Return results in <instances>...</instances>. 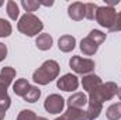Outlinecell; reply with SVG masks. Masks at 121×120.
Segmentation results:
<instances>
[{
    "mask_svg": "<svg viewBox=\"0 0 121 120\" xmlns=\"http://www.w3.org/2000/svg\"><path fill=\"white\" fill-rule=\"evenodd\" d=\"M55 120H68V119H66V117H65V116L62 115V116H59V117H56Z\"/></svg>",
    "mask_w": 121,
    "mask_h": 120,
    "instance_id": "obj_33",
    "label": "cell"
},
{
    "mask_svg": "<svg viewBox=\"0 0 121 120\" xmlns=\"http://www.w3.org/2000/svg\"><path fill=\"white\" fill-rule=\"evenodd\" d=\"M10 105H11V99H10L9 93H3V95H0V110L7 112V109L10 107Z\"/></svg>",
    "mask_w": 121,
    "mask_h": 120,
    "instance_id": "obj_26",
    "label": "cell"
},
{
    "mask_svg": "<svg viewBox=\"0 0 121 120\" xmlns=\"http://www.w3.org/2000/svg\"><path fill=\"white\" fill-rule=\"evenodd\" d=\"M89 37H91L99 45H101V44L106 41V34L101 32V31H99V30H91L90 34H89Z\"/></svg>",
    "mask_w": 121,
    "mask_h": 120,
    "instance_id": "obj_25",
    "label": "cell"
},
{
    "mask_svg": "<svg viewBox=\"0 0 121 120\" xmlns=\"http://www.w3.org/2000/svg\"><path fill=\"white\" fill-rule=\"evenodd\" d=\"M89 102V97L86 96V93L83 92H75L70 95V97L68 99V107L72 109H83Z\"/></svg>",
    "mask_w": 121,
    "mask_h": 120,
    "instance_id": "obj_9",
    "label": "cell"
},
{
    "mask_svg": "<svg viewBox=\"0 0 121 120\" xmlns=\"http://www.w3.org/2000/svg\"><path fill=\"white\" fill-rule=\"evenodd\" d=\"M118 3H120V0H106V6H110V7H114Z\"/></svg>",
    "mask_w": 121,
    "mask_h": 120,
    "instance_id": "obj_29",
    "label": "cell"
},
{
    "mask_svg": "<svg viewBox=\"0 0 121 120\" xmlns=\"http://www.w3.org/2000/svg\"><path fill=\"white\" fill-rule=\"evenodd\" d=\"M101 110H103V105L93 103V102H87V110H86V113H87V119L89 120L97 119V117L100 116Z\"/></svg>",
    "mask_w": 121,
    "mask_h": 120,
    "instance_id": "obj_17",
    "label": "cell"
},
{
    "mask_svg": "<svg viewBox=\"0 0 121 120\" xmlns=\"http://www.w3.org/2000/svg\"><path fill=\"white\" fill-rule=\"evenodd\" d=\"M30 88H31L30 82H28L26 78H20V79H17V81L13 83V92H14L17 96H21V97L26 96V93L30 90Z\"/></svg>",
    "mask_w": 121,
    "mask_h": 120,
    "instance_id": "obj_15",
    "label": "cell"
},
{
    "mask_svg": "<svg viewBox=\"0 0 121 120\" xmlns=\"http://www.w3.org/2000/svg\"><path fill=\"white\" fill-rule=\"evenodd\" d=\"M37 120H48V119H45V117H37Z\"/></svg>",
    "mask_w": 121,
    "mask_h": 120,
    "instance_id": "obj_34",
    "label": "cell"
},
{
    "mask_svg": "<svg viewBox=\"0 0 121 120\" xmlns=\"http://www.w3.org/2000/svg\"><path fill=\"white\" fill-rule=\"evenodd\" d=\"M117 96H118V99L121 100V86L118 88V92H117Z\"/></svg>",
    "mask_w": 121,
    "mask_h": 120,
    "instance_id": "obj_32",
    "label": "cell"
},
{
    "mask_svg": "<svg viewBox=\"0 0 121 120\" xmlns=\"http://www.w3.org/2000/svg\"><path fill=\"white\" fill-rule=\"evenodd\" d=\"M21 6L24 7V10H26L27 13H31V14H32V11H35L41 4H39V1H37V0H21Z\"/></svg>",
    "mask_w": 121,
    "mask_h": 120,
    "instance_id": "obj_22",
    "label": "cell"
},
{
    "mask_svg": "<svg viewBox=\"0 0 121 120\" xmlns=\"http://www.w3.org/2000/svg\"><path fill=\"white\" fill-rule=\"evenodd\" d=\"M38 117L32 110L30 109H26V110H21L20 113H18V116H17V120H35Z\"/></svg>",
    "mask_w": 121,
    "mask_h": 120,
    "instance_id": "obj_24",
    "label": "cell"
},
{
    "mask_svg": "<svg viewBox=\"0 0 121 120\" xmlns=\"http://www.w3.org/2000/svg\"><path fill=\"white\" fill-rule=\"evenodd\" d=\"M69 66L72 68V71L75 74H79V75H89L94 71L96 68V64L94 61L90 58H82L80 55H73L70 60H69Z\"/></svg>",
    "mask_w": 121,
    "mask_h": 120,
    "instance_id": "obj_5",
    "label": "cell"
},
{
    "mask_svg": "<svg viewBox=\"0 0 121 120\" xmlns=\"http://www.w3.org/2000/svg\"><path fill=\"white\" fill-rule=\"evenodd\" d=\"M6 10H7V16L11 18V20H17L18 16H20V9H18V4L13 0H9L7 4H6Z\"/></svg>",
    "mask_w": 121,
    "mask_h": 120,
    "instance_id": "obj_19",
    "label": "cell"
},
{
    "mask_svg": "<svg viewBox=\"0 0 121 120\" xmlns=\"http://www.w3.org/2000/svg\"><path fill=\"white\" fill-rule=\"evenodd\" d=\"M68 16L73 21L83 20L86 17V4L80 3V1H75L72 4H69V7H68Z\"/></svg>",
    "mask_w": 121,
    "mask_h": 120,
    "instance_id": "obj_8",
    "label": "cell"
},
{
    "mask_svg": "<svg viewBox=\"0 0 121 120\" xmlns=\"http://www.w3.org/2000/svg\"><path fill=\"white\" fill-rule=\"evenodd\" d=\"M99 44L91 38V37H85L82 41H80V51L85 54V55H87V57H91V55H94L96 52H97V50H99Z\"/></svg>",
    "mask_w": 121,
    "mask_h": 120,
    "instance_id": "obj_11",
    "label": "cell"
},
{
    "mask_svg": "<svg viewBox=\"0 0 121 120\" xmlns=\"http://www.w3.org/2000/svg\"><path fill=\"white\" fill-rule=\"evenodd\" d=\"M99 6L96 3H86V17L87 20H96V13H97Z\"/></svg>",
    "mask_w": 121,
    "mask_h": 120,
    "instance_id": "obj_23",
    "label": "cell"
},
{
    "mask_svg": "<svg viewBox=\"0 0 121 120\" xmlns=\"http://www.w3.org/2000/svg\"><path fill=\"white\" fill-rule=\"evenodd\" d=\"M13 31V27L11 24L4 20V18H0V38H4V37H9Z\"/></svg>",
    "mask_w": 121,
    "mask_h": 120,
    "instance_id": "obj_21",
    "label": "cell"
},
{
    "mask_svg": "<svg viewBox=\"0 0 121 120\" xmlns=\"http://www.w3.org/2000/svg\"><path fill=\"white\" fill-rule=\"evenodd\" d=\"M44 107L51 115H59V113H62V110L65 107V99L58 93H52L45 99Z\"/></svg>",
    "mask_w": 121,
    "mask_h": 120,
    "instance_id": "obj_6",
    "label": "cell"
},
{
    "mask_svg": "<svg viewBox=\"0 0 121 120\" xmlns=\"http://www.w3.org/2000/svg\"><path fill=\"white\" fill-rule=\"evenodd\" d=\"M63 116L68 120H89L87 119V113L85 109H72L68 107V110L63 113Z\"/></svg>",
    "mask_w": 121,
    "mask_h": 120,
    "instance_id": "obj_16",
    "label": "cell"
},
{
    "mask_svg": "<svg viewBox=\"0 0 121 120\" xmlns=\"http://www.w3.org/2000/svg\"><path fill=\"white\" fill-rule=\"evenodd\" d=\"M117 11L114 7H110V6H103V7H99L97 9V13H96V21L101 26V27H106L107 30L110 31L116 21H117Z\"/></svg>",
    "mask_w": 121,
    "mask_h": 120,
    "instance_id": "obj_4",
    "label": "cell"
},
{
    "mask_svg": "<svg viewBox=\"0 0 121 120\" xmlns=\"http://www.w3.org/2000/svg\"><path fill=\"white\" fill-rule=\"evenodd\" d=\"M76 47V38L73 35H62L58 40V48L62 52H70Z\"/></svg>",
    "mask_w": 121,
    "mask_h": 120,
    "instance_id": "obj_12",
    "label": "cell"
},
{
    "mask_svg": "<svg viewBox=\"0 0 121 120\" xmlns=\"http://www.w3.org/2000/svg\"><path fill=\"white\" fill-rule=\"evenodd\" d=\"M35 120H37V119H35Z\"/></svg>",
    "mask_w": 121,
    "mask_h": 120,
    "instance_id": "obj_36",
    "label": "cell"
},
{
    "mask_svg": "<svg viewBox=\"0 0 121 120\" xmlns=\"http://www.w3.org/2000/svg\"><path fill=\"white\" fill-rule=\"evenodd\" d=\"M1 6H3V1H1V0H0V7H1Z\"/></svg>",
    "mask_w": 121,
    "mask_h": 120,
    "instance_id": "obj_35",
    "label": "cell"
},
{
    "mask_svg": "<svg viewBox=\"0 0 121 120\" xmlns=\"http://www.w3.org/2000/svg\"><path fill=\"white\" fill-rule=\"evenodd\" d=\"M118 92V86L117 83L114 82H106V83H101L99 88L90 92L89 93V102L93 103H99V105H103L104 102L107 100H111Z\"/></svg>",
    "mask_w": 121,
    "mask_h": 120,
    "instance_id": "obj_3",
    "label": "cell"
},
{
    "mask_svg": "<svg viewBox=\"0 0 121 120\" xmlns=\"http://www.w3.org/2000/svg\"><path fill=\"white\" fill-rule=\"evenodd\" d=\"M17 28L21 34H24L27 37H35L42 31L44 23L37 16H34L31 13H26L24 16L20 17V20L17 23Z\"/></svg>",
    "mask_w": 121,
    "mask_h": 120,
    "instance_id": "obj_2",
    "label": "cell"
},
{
    "mask_svg": "<svg viewBox=\"0 0 121 120\" xmlns=\"http://www.w3.org/2000/svg\"><path fill=\"white\" fill-rule=\"evenodd\" d=\"M79 86V78L73 74H65L56 81V88L63 92H73Z\"/></svg>",
    "mask_w": 121,
    "mask_h": 120,
    "instance_id": "obj_7",
    "label": "cell"
},
{
    "mask_svg": "<svg viewBox=\"0 0 121 120\" xmlns=\"http://www.w3.org/2000/svg\"><path fill=\"white\" fill-rule=\"evenodd\" d=\"M52 44H54V40H52V37H51L49 34H47V32L39 34V35L37 37V40H35V45H37V48L41 50V51H48V50H51V48H52Z\"/></svg>",
    "mask_w": 121,
    "mask_h": 120,
    "instance_id": "obj_13",
    "label": "cell"
},
{
    "mask_svg": "<svg viewBox=\"0 0 121 120\" xmlns=\"http://www.w3.org/2000/svg\"><path fill=\"white\" fill-rule=\"evenodd\" d=\"M106 117L108 120H120L121 119V103H114L107 107Z\"/></svg>",
    "mask_w": 121,
    "mask_h": 120,
    "instance_id": "obj_18",
    "label": "cell"
},
{
    "mask_svg": "<svg viewBox=\"0 0 121 120\" xmlns=\"http://www.w3.org/2000/svg\"><path fill=\"white\" fill-rule=\"evenodd\" d=\"M39 97H41V90H39V88L31 86L30 90L26 93V96H24L23 99H24L26 102H28V103H35Z\"/></svg>",
    "mask_w": 121,
    "mask_h": 120,
    "instance_id": "obj_20",
    "label": "cell"
},
{
    "mask_svg": "<svg viewBox=\"0 0 121 120\" xmlns=\"http://www.w3.org/2000/svg\"><path fill=\"white\" fill-rule=\"evenodd\" d=\"M16 78V69L11 68V66H4L1 71H0V83L6 85L7 88L13 83Z\"/></svg>",
    "mask_w": 121,
    "mask_h": 120,
    "instance_id": "obj_14",
    "label": "cell"
},
{
    "mask_svg": "<svg viewBox=\"0 0 121 120\" xmlns=\"http://www.w3.org/2000/svg\"><path fill=\"white\" fill-rule=\"evenodd\" d=\"M6 57H7V45L0 42V62L4 60Z\"/></svg>",
    "mask_w": 121,
    "mask_h": 120,
    "instance_id": "obj_27",
    "label": "cell"
},
{
    "mask_svg": "<svg viewBox=\"0 0 121 120\" xmlns=\"http://www.w3.org/2000/svg\"><path fill=\"white\" fill-rule=\"evenodd\" d=\"M59 71H60L59 64L56 61L48 60L32 74V81L38 85H48L54 79L58 78Z\"/></svg>",
    "mask_w": 121,
    "mask_h": 120,
    "instance_id": "obj_1",
    "label": "cell"
},
{
    "mask_svg": "<svg viewBox=\"0 0 121 120\" xmlns=\"http://www.w3.org/2000/svg\"><path fill=\"white\" fill-rule=\"evenodd\" d=\"M39 4H41V6L51 7V6H54V1H52V0H49V1H42V0H41V1H39Z\"/></svg>",
    "mask_w": 121,
    "mask_h": 120,
    "instance_id": "obj_30",
    "label": "cell"
},
{
    "mask_svg": "<svg viewBox=\"0 0 121 120\" xmlns=\"http://www.w3.org/2000/svg\"><path fill=\"white\" fill-rule=\"evenodd\" d=\"M6 117V112H3V110H0V120H3Z\"/></svg>",
    "mask_w": 121,
    "mask_h": 120,
    "instance_id": "obj_31",
    "label": "cell"
},
{
    "mask_svg": "<svg viewBox=\"0 0 121 120\" xmlns=\"http://www.w3.org/2000/svg\"><path fill=\"white\" fill-rule=\"evenodd\" d=\"M101 78L99 75H94V74H89V75H85L83 79H82V86L86 92H93L96 88H99L101 85Z\"/></svg>",
    "mask_w": 121,
    "mask_h": 120,
    "instance_id": "obj_10",
    "label": "cell"
},
{
    "mask_svg": "<svg viewBox=\"0 0 121 120\" xmlns=\"http://www.w3.org/2000/svg\"><path fill=\"white\" fill-rule=\"evenodd\" d=\"M111 32H116V31H121V11L118 13V16H117V21H116V24H114V27L111 28Z\"/></svg>",
    "mask_w": 121,
    "mask_h": 120,
    "instance_id": "obj_28",
    "label": "cell"
}]
</instances>
